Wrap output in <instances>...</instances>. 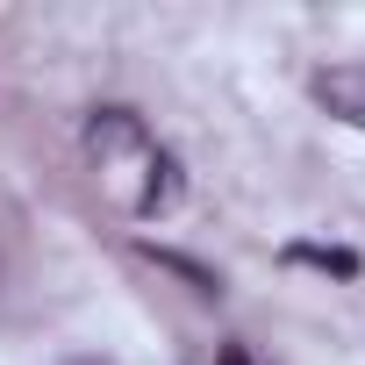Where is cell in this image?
<instances>
[{
    "instance_id": "obj_1",
    "label": "cell",
    "mask_w": 365,
    "mask_h": 365,
    "mask_svg": "<svg viewBox=\"0 0 365 365\" xmlns=\"http://www.w3.org/2000/svg\"><path fill=\"white\" fill-rule=\"evenodd\" d=\"M315 101H322L336 122L365 129V65H329V72H315Z\"/></svg>"
},
{
    "instance_id": "obj_2",
    "label": "cell",
    "mask_w": 365,
    "mask_h": 365,
    "mask_svg": "<svg viewBox=\"0 0 365 365\" xmlns=\"http://www.w3.org/2000/svg\"><path fill=\"white\" fill-rule=\"evenodd\" d=\"M287 258H301V265H322V272H344V279L358 272V258H351V251H322V244H294Z\"/></svg>"
},
{
    "instance_id": "obj_3",
    "label": "cell",
    "mask_w": 365,
    "mask_h": 365,
    "mask_svg": "<svg viewBox=\"0 0 365 365\" xmlns=\"http://www.w3.org/2000/svg\"><path fill=\"white\" fill-rule=\"evenodd\" d=\"M215 365H251V351H244V344H222V358H215Z\"/></svg>"
}]
</instances>
